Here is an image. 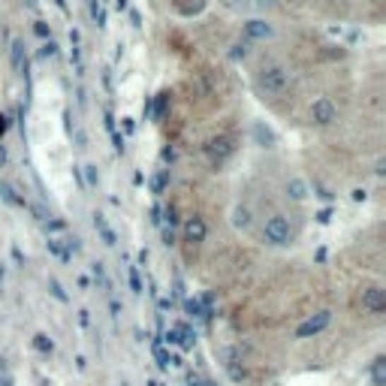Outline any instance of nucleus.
<instances>
[{"label":"nucleus","mask_w":386,"mask_h":386,"mask_svg":"<svg viewBox=\"0 0 386 386\" xmlns=\"http://www.w3.org/2000/svg\"><path fill=\"white\" fill-rule=\"evenodd\" d=\"M290 85H293L290 66H283V64H278V61L263 64V66L257 70V90H259V94L278 97V94H283V90H290Z\"/></svg>","instance_id":"1"},{"label":"nucleus","mask_w":386,"mask_h":386,"mask_svg":"<svg viewBox=\"0 0 386 386\" xmlns=\"http://www.w3.org/2000/svg\"><path fill=\"white\" fill-rule=\"evenodd\" d=\"M263 238L269 245H290L293 242V230H290V221L283 218V214H275V218H269L266 226H263Z\"/></svg>","instance_id":"2"},{"label":"nucleus","mask_w":386,"mask_h":386,"mask_svg":"<svg viewBox=\"0 0 386 386\" xmlns=\"http://www.w3.org/2000/svg\"><path fill=\"white\" fill-rule=\"evenodd\" d=\"M202 151H206V157L214 166H221L223 160H230V157H233L235 139H233V136H211V139L202 145Z\"/></svg>","instance_id":"3"},{"label":"nucleus","mask_w":386,"mask_h":386,"mask_svg":"<svg viewBox=\"0 0 386 386\" xmlns=\"http://www.w3.org/2000/svg\"><path fill=\"white\" fill-rule=\"evenodd\" d=\"M311 121L317 127H329V124L338 121V106L329 97H317L311 103Z\"/></svg>","instance_id":"4"},{"label":"nucleus","mask_w":386,"mask_h":386,"mask_svg":"<svg viewBox=\"0 0 386 386\" xmlns=\"http://www.w3.org/2000/svg\"><path fill=\"white\" fill-rule=\"evenodd\" d=\"M9 64H13L16 73H21V76L28 73V45H25V40L9 42Z\"/></svg>","instance_id":"5"},{"label":"nucleus","mask_w":386,"mask_h":386,"mask_svg":"<svg viewBox=\"0 0 386 386\" xmlns=\"http://www.w3.org/2000/svg\"><path fill=\"white\" fill-rule=\"evenodd\" d=\"M242 30H245L247 40H269L271 37V25L266 18H247L242 25Z\"/></svg>","instance_id":"6"},{"label":"nucleus","mask_w":386,"mask_h":386,"mask_svg":"<svg viewBox=\"0 0 386 386\" xmlns=\"http://www.w3.org/2000/svg\"><path fill=\"white\" fill-rule=\"evenodd\" d=\"M362 305L371 311V314H380L386 308V293L383 287H368V290H362Z\"/></svg>","instance_id":"7"},{"label":"nucleus","mask_w":386,"mask_h":386,"mask_svg":"<svg viewBox=\"0 0 386 386\" xmlns=\"http://www.w3.org/2000/svg\"><path fill=\"white\" fill-rule=\"evenodd\" d=\"M206 235H209V226H206V221L202 218H187V223H185V238L187 242H193V245H199V242H206Z\"/></svg>","instance_id":"8"},{"label":"nucleus","mask_w":386,"mask_h":386,"mask_svg":"<svg viewBox=\"0 0 386 386\" xmlns=\"http://www.w3.org/2000/svg\"><path fill=\"white\" fill-rule=\"evenodd\" d=\"M329 323V311H320L317 317H311L308 323H305L302 329H299V338H305V335H311V332H320V329Z\"/></svg>","instance_id":"9"},{"label":"nucleus","mask_w":386,"mask_h":386,"mask_svg":"<svg viewBox=\"0 0 386 386\" xmlns=\"http://www.w3.org/2000/svg\"><path fill=\"white\" fill-rule=\"evenodd\" d=\"M166 109H169V90H160L157 97H151V118L160 121L166 115Z\"/></svg>","instance_id":"10"},{"label":"nucleus","mask_w":386,"mask_h":386,"mask_svg":"<svg viewBox=\"0 0 386 386\" xmlns=\"http://www.w3.org/2000/svg\"><path fill=\"white\" fill-rule=\"evenodd\" d=\"M287 193H290L293 199H305V197H308V185H305L302 178H293L290 185H287Z\"/></svg>","instance_id":"11"},{"label":"nucleus","mask_w":386,"mask_h":386,"mask_svg":"<svg viewBox=\"0 0 386 386\" xmlns=\"http://www.w3.org/2000/svg\"><path fill=\"white\" fill-rule=\"evenodd\" d=\"M254 133H257V139H259V142H269V145L275 142V133H271L269 127H263V124H257V127H254Z\"/></svg>","instance_id":"12"},{"label":"nucleus","mask_w":386,"mask_h":386,"mask_svg":"<svg viewBox=\"0 0 386 386\" xmlns=\"http://www.w3.org/2000/svg\"><path fill=\"white\" fill-rule=\"evenodd\" d=\"M0 193H4V199H6V202H16V206H25V202H21V199L16 197V190L9 187V185H0Z\"/></svg>","instance_id":"13"},{"label":"nucleus","mask_w":386,"mask_h":386,"mask_svg":"<svg viewBox=\"0 0 386 386\" xmlns=\"http://www.w3.org/2000/svg\"><path fill=\"white\" fill-rule=\"evenodd\" d=\"M235 226H251V214H247V209H235Z\"/></svg>","instance_id":"14"},{"label":"nucleus","mask_w":386,"mask_h":386,"mask_svg":"<svg viewBox=\"0 0 386 386\" xmlns=\"http://www.w3.org/2000/svg\"><path fill=\"white\" fill-rule=\"evenodd\" d=\"M94 223H97V230H100V233H103V235H106V242H109V245H112V242H115V235H112V230H109V226H106V221H103V218H100V214H97V218H94Z\"/></svg>","instance_id":"15"},{"label":"nucleus","mask_w":386,"mask_h":386,"mask_svg":"<svg viewBox=\"0 0 386 386\" xmlns=\"http://www.w3.org/2000/svg\"><path fill=\"white\" fill-rule=\"evenodd\" d=\"M169 185V172H160V175H154V193H163V187Z\"/></svg>","instance_id":"16"},{"label":"nucleus","mask_w":386,"mask_h":386,"mask_svg":"<svg viewBox=\"0 0 386 386\" xmlns=\"http://www.w3.org/2000/svg\"><path fill=\"white\" fill-rule=\"evenodd\" d=\"M54 54H58V45H54V42L49 40V42H45L42 49H40V58H54Z\"/></svg>","instance_id":"17"},{"label":"nucleus","mask_w":386,"mask_h":386,"mask_svg":"<svg viewBox=\"0 0 386 386\" xmlns=\"http://www.w3.org/2000/svg\"><path fill=\"white\" fill-rule=\"evenodd\" d=\"M33 30H37V37H42V40L52 37V28L45 25V21H37V25H33Z\"/></svg>","instance_id":"18"},{"label":"nucleus","mask_w":386,"mask_h":386,"mask_svg":"<svg viewBox=\"0 0 386 386\" xmlns=\"http://www.w3.org/2000/svg\"><path fill=\"white\" fill-rule=\"evenodd\" d=\"M6 130H9V118L4 115V112H0V139L6 136Z\"/></svg>","instance_id":"19"},{"label":"nucleus","mask_w":386,"mask_h":386,"mask_svg":"<svg viewBox=\"0 0 386 386\" xmlns=\"http://www.w3.org/2000/svg\"><path fill=\"white\" fill-rule=\"evenodd\" d=\"M233 58H245V54H247V49H245V45H233Z\"/></svg>","instance_id":"20"},{"label":"nucleus","mask_w":386,"mask_h":386,"mask_svg":"<svg viewBox=\"0 0 386 386\" xmlns=\"http://www.w3.org/2000/svg\"><path fill=\"white\" fill-rule=\"evenodd\" d=\"M88 169V185H97V166H85Z\"/></svg>","instance_id":"21"},{"label":"nucleus","mask_w":386,"mask_h":386,"mask_svg":"<svg viewBox=\"0 0 386 386\" xmlns=\"http://www.w3.org/2000/svg\"><path fill=\"white\" fill-rule=\"evenodd\" d=\"M115 9H118V13H124V9H127V0H115Z\"/></svg>","instance_id":"22"},{"label":"nucleus","mask_w":386,"mask_h":386,"mask_svg":"<svg viewBox=\"0 0 386 386\" xmlns=\"http://www.w3.org/2000/svg\"><path fill=\"white\" fill-rule=\"evenodd\" d=\"M52 4H54V6H58V9H61V13H66V0H52Z\"/></svg>","instance_id":"23"},{"label":"nucleus","mask_w":386,"mask_h":386,"mask_svg":"<svg viewBox=\"0 0 386 386\" xmlns=\"http://www.w3.org/2000/svg\"><path fill=\"white\" fill-rule=\"evenodd\" d=\"M4 163H6V148L0 145V166H4Z\"/></svg>","instance_id":"24"},{"label":"nucleus","mask_w":386,"mask_h":386,"mask_svg":"<svg viewBox=\"0 0 386 386\" xmlns=\"http://www.w3.org/2000/svg\"><path fill=\"white\" fill-rule=\"evenodd\" d=\"M28 6H30V9H37V0H28Z\"/></svg>","instance_id":"25"},{"label":"nucleus","mask_w":386,"mask_h":386,"mask_svg":"<svg viewBox=\"0 0 386 386\" xmlns=\"http://www.w3.org/2000/svg\"><path fill=\"white\" fill-rule=\"evenodd\" d=\"M332 4H344V0H332Z\"/></svg>","instance_id":"26"}]
</instances>
